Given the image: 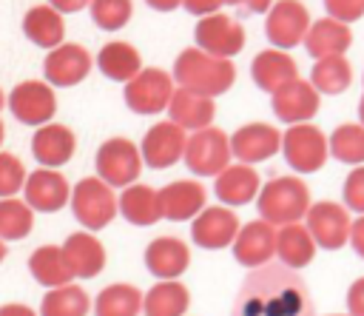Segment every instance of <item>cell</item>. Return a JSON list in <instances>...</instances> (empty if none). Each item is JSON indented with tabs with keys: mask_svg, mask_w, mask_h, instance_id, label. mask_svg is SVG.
<instances>
[{
	"mask_svg": "<svg viewBox=\"0 0 364 316\" xmlns=\"http://www.w3.org/2000/svg\"><path fill=\"white\" fill-rule=\"evenodd\" d=\"M168 114H171V122H176L179 128H185V131H202V128H210V120L216 114V105H213L210 97L193 94L188 88H176L173 91V100L168 105Z\"/></svg>",
	"mask_w": 364,
	"mask_h": 316,
	"instance_id": "obj_25",
	"label": "cell"
},
{
	"mask_svg": "<svg viewBox=\"0 0 364 316\" xmlns=\"http://www.w3.org/2000/svg\"><path fill=\"white\" fill-rule=\"evenodd\" d=\"M250 77L253 83L262 88V91H279L282 85L299 80V68H296V60L290 54H284L282 48H267V51H259L250 63Z\"/></svg>",
	"mask_w": 364,
	"mask_h": 316,
	"instance_id": "obj_22",
	"label": "cell"
},
{
	"mask_svg": "<svg viewBox=\"0 0 364 316\" xmlns=\"http://www.w3.org/2000/svg\"><path fill=\"white\" fill-rule=\"evenodd\" d=\"M71 211L88 231H100L117 216L119 202L108 182L100 177H85L71 188Z\"/></svg>",
	"mask_w": 364,
	"mask_h": 316,
	"instance_id": "obj_4",
	"label": "cell"
},
{
	"mask_svg": "<svg viewBox=\"0 0 364 316\" xmlns=\"http://www.w3.org/2000/svg\"><path fill=\"white\" fill-rule=\"evenodd\" d=\"M182 6L196 17H208L219 14V6H225V0H182Z\"/></svg>",
	"mask_w": 364,
	"mask_h": 316,
	"instance_id": "obj_45",
	"label": "cell"
},
{
	"mask_svg": "<svg viewBox=\"0 0 364 316\" xmlns=\"http://www.w3.org/2000/svg\"><path fill=\"white\" fill-rule=\"evenodd\" d=\"M316 248H318L316 239L310 236L307 225H301V222L284 225V228H279V233H276V253H279V262L287 265L290 270L310 265L313 256H316Z\"/></svg>",
	"mask_w": 364,
	"mask_h": 316,
	"instance_id": "obj_27",
	"label": "cell"
},
{
	"mask_svg": "<svg viewBox=\"0 0 364 316\" xmlns=\"http://www.w3.org/2000/svg\"><path fill=\"white\" fill-rule=\"evenodd\" d=\"M145 3L156 11H173L176 6H182V0H145Z\"/></svg>",
	"mask_w": 364,
	"mask_h": 316,
	"instance_id": "obj_49",
	"label": "cell"
},
{
	"mask_svg": "<svg viewBox=\"0 0 364 316\" xmlns=\"http://www.w3.org/2000/svg\"><path fill=\"white\" fill-rule=\"evenodd\" d=\"M353 46V31L347 23H338L333 17H321L310 26L307 37H304V48L307 54H313L316 60L321 57H344V51Z\"/></svg>",
	"mask_w": 364,
	"mask_h": 316,
	"instance_id": "obj_24",
	"label": "cell"
},
{
	"mask_svg": "<svg viewBox=\"0 0 364 316\" xmlns=\"http://www.w3.org/2000/svg\"><path fill=\"white\" fill-rule=\"evenodd\" d=\"M23 34L34 43V46H43V48H57L63 46V34H65V26H63V17L57 9L51 6H31L23 17Z\"/></svg>",
	"mask_w": 364,
	"mask_h": 316,
	"instance_id": "obj_30",
	"label": "cell"
},
{
	"mask_svg": "<svg viewBox=\"0 0 364 316\" xmlns=\"http://www.w3.org/2000/svg\"><path fill=\"white\" fill-rule=\"evenodd\" d=\"M91 20L102 28V31H117L122 28L131 14H134V3L131 0H91Z\"/></svg>",
	"mask_w": 364,
	"mask_h": 316,
	"instance_id": "obj_39",
	"label": "cell"
},
{
	"mask_svg": "<svg viewBox=\"0 0 364 316\" xmlns=\"http://www.w3.org/2000/svg\"><path fill=\"white\" fill-rule=\"evenodd\" d=\"M282 154L287 159V165L299 174H313L318 171L327 157H330V142L327 137L310 125V122H299V125H290L282 137Z\"/></svg>",
	"mask_w": 364,
	"mask_h": 316,
	"instance_id": "obj_6",
	"label": "cell"
},
{
	"mask_svg": "<svg viewBox=\"0 0 364 316\" xmlns=\"http://www.w3.org/2000/svg\"><path fill=\"white\" fill-rule=\"evenodd\" d=\"M276 225L259 219V222H247L245 228H239L236 239H233V256L239 265L245 268H262L270 265V256L276 253Z\"/></svg>",
	"mask_w": 364,
	"mask_h": 316,
	"instance_id": "obj_15",
	"label": "cell"
},
{
	"mask_svg": "<svg viewBox=\"0 0 364 316\" xmlns=\"http://www.w3.org/2000/svg\"><path fill=\"white\" fill-rule=\"evenodd\" d=\"M310 83H313L316 91L336 97V94L347 91V85L353 83V68H350V63L344 57H321L313 65Z\"/></svg>",
	"mask_w": 364,
	"mask_h": 316,
	"instance_id": "obj_35",
	"label": "cell"
},
{
	"mask_svg": "<svg viewBox=\"0 0 364 316\" xmlns=\"http://www.w3.org/2000/svg\"><path fill=\"white\" fill-rule=\"evenodd\" d=\"M324 9L333 20L347 23V26L364 17V0H324Z\"/></svg>",
	"mask_w": 364,
	"mask_h": 316,
	"instance_id": "obj_42",
	"label": "cell"
},
{
	"mask_svg": "<svg viewBox=\"0 0 364 316\" xmlns=\"http://www.w3.org/2000/svg\"><path fill=\"white\" fill-rule=\"evenodd\" d=\"M173 77L162 68H142L131 83H125V105L134 111V114H156V111H165L173 100Z\"/></svg>",
	"mask_w": 364,
	"mask_h": 316,
	"instance_id": "obj_8",
	"label": "cell"
},
{
	"mask_svg": "<svg viewBox=\"0 0 364 316\" xmlns=\"http://www.w3.org/2000/svg\"><path fill=\"white\" fill-rule=\"evenodd\" d=\"M97 177L108 182L111 188H128L136 182L142 171V154L139 148L125 137H111L97 148Z\"/></svg>",
	"mask_w": 364,
	"mask_h": 316,
	"instance_id": "obj_5",
	"label": "cell"
},
{
	"mask_svg": "<svg viewBox=\"0 0 364 316\" xmlns=\"http://www.w3.org/2000/svg\"><path fill=\"white\" fill-rule=\"evenodd\" d=\"M3 256H6V245H3V239H0V262H3Z\"/></svg>",
	"mask_w": 364,
	"mask_h": 316,
	"instance_id": "obj_51",
	"label": "cell"
},
{
	"mask_svg": "<svg viewBox=\"0 0 364 316\" xmlns=\"http://www.w3.org/2000/svg\"><path fill=\"white\" fill-rule=\"evenodd\" d=\"M188 302L191 296L185 285H179L176 279H162L142 299V310L145 316H182L188 310Z\"/></svg>",
	"mask_w": 364,
	"mask_h": 316,
	"instance_id": "obj_33",
	"label": "cell"
},
{
	"mask_svg": "<svg viewBox=\"0 0 364 316\" xmlns=\"http://www.w3.org/2000/svg\"><path fill=\"white\" fill-rule=\"evenodd\" d=\"M330 157L347 165H364V125L341 122L330 134Z\"/></svg>",
	"mask_w": 364,
	"mask_h": 316,
	"instance_id": "obj_37",
	"label": "cell"
},
{
	"mask_svg": "<svg viewBox=\"0 0 364 316\" xmlns=\"http://www.w3.org/2000/svg\"><path fill=\"white\" fill-rule=\"evenodd\" d=\"M350 214L338 202H316L307 211V231L324 251H338L350 242Z\"/></svg>",
	"mask_w": 364,
	"mask_h": 316,
	"instance_id": "obj_12",
	"label": "cell"
},
{
	"mask_svg": "<svg viewBox=\"0 0 364 316\" xmlns=\"http://www.w3.org/2000/svg\"><path fill=\"white\" fill-rule=\"evenodd\" d=\"M23 194H26L28 208L43 211V214H54L65 202H71V188H68L65 177L57 168H40V171L28 174L26 185H23Z\"/></svg>",
	"mask_w": 364,
	"mask_h": 316,
	"instance_id": "obj_14",
	"label": "cell"
},
{
	"mask_svg": "<svg viewBox=\"0 0 364 316\" xmlns=\"http://www.w3.org/2000/svg\"><path fill=\"white\" fill-rule=\"evenodd\" d=\"M310 11L304 3L299 0H279L270 6L267 11V23H264V31H267V40L276 46V48H293L299 43H304L307 31H310Z\"/></svg>",
	"mask_w": 364,
	"mask_h": 316,
	"instance_id": "obj_9",
	"label": "cell"
},
{
	"mask_svg": "<svg viewBox=\"0 0 364 316\" xmlns=\"http://www.w3.org/2000/svg\"><path fill=\"white\" fill-rule=\"evenodd\" d=\"M142 299L145 296L134 285L114 282L105 290H100L94 302V313L97 316H136L142 310Z\"/></svg>",
	"mask_w": 364,
	"mask_h": 316,
	"instance_id": "obj_34",
	"label": "cell"
},
{
	"mask_svg": "<svg viewBox=\"0 0 364 316\" xmlns=\"http://www.w3.org/2000/svg\"><path fill=\"white\" fill-rule=\"evenodd\" d=\"M34 225V214L28 202L0 199V239H23Z\"/></svg>",
	"mask_w": 364,
	"mask_h": 316,
	"instance_id": "obj_38",
	"label": "cell"
},
{
	"mask_svg": "<svg viewBox=\"0 0 364 316\" xmlns=\"http://www.w3.org/2000/svg\"><path fill=\"white\" fill-rule=\"evenodd\" d=\"M213 191H216V199H222L225 205H247L250 199L259 196V174L245 162L228 165L216 177Z\"/></svg>",
	"mask_w": 364,
	"mask_h": 316,
	"instance_id": "obj_26",
	"label": "cell"
},
{
	"mask_svg": "<svg viewBox=\"0 0 364 316\" xmlns=\"http://www.w3.org/2000/svg\"><path fill=\"white\" fill-rule=\"evenodd\" d=\"M74 131L68 125H60V122H48V125H40L31 137V154L37 162H43V168H60L71 159L74 154Z\"/></svg>",
	"mask_w": 364,
	"mask_h": 316,
	"instance_id": "obj_21",
	"label": "cell"
},
{
	"mask_svg": "<svg viewBox=\"0 0 364 316\" xmlns=\"http://www.w3.org/2000/svg\"><path fill=\"white\" fill-rule=\"evenodd\" d=\"M173 80L179 88H188L193 94H202V97H219L225 94L233 80H236V68L230 60H222V57H213L202 48H185L179 51L176 63H173Z\"/></svg>",
	"mask_w": 364,
	"mask_h": 316,
	"instance_id": "obj_2",
	"label": "cell"
},
{
	"mask_svg": "<svg viewBox=\"0 0 364 316\" xmlns=\"http://www.w3.org/2000/svg\"><path fill=\"white\" fill-rule=\"evenodd\" d=\"M358 117H361V125H364V97H361V102H358Z\"/></svg>",
	"mask_w": 364,
	"mask_h": 316,
	"instance_id": "obj_50",
	"label": "cell"
},
{
	"mask_svg": "<svg viewBox=\"0 0 364 316\" xmlns=\"http://www.w3.org/2000/svg\"><path fill=\"white\" fill-rule=\"evenodd\" d=\"M347 310L350 316H364V276L347 288Z\"/></svg>",
	"mask_w": 364,
	"mask_h": 316,
	"instance_id": "obj_43",
	"label": "cell"
},
{
	"mask_svg": "<svg viewBox=\"0 0 364 316\" xmlns=\"http://www.w3.org/2000/svg\"><path fill=\"white\" fill-rule=\"evenodd\" d=\"M230 157L233 151L228 134L219 128H202L188 137L182 159L196 177H219L230 165Z\"/></svg>",
	"mask_w": 364,
	"mask_h": 316,
	"instance_id": "obj_7",
	"label": "cell"
},
{
	"mask_svg": "<svg viewBox=\"0 0 364 316\" xmlns=\"http://www.w3.org/2000/svg\"><path fill=\"white\" fill-rule=\"evenodd\" d=\"M239 233V219L230 208H205L193 225H191V236H193V245L205 248V251H219L225 245H233Z\"/></svg>",
	"mask_w": 364,
	"mask_h": 316,
	"instance_id": "obj_19",
	"label": "cell"
},
{
	"mask_svg": "<svg viewBox=\"0 0 364 316\" xmlns=\"http://www.w3.org/2000/svg\"><path fill=\"white\" fill-rule=\"evenodd\" d=\"M282 148V134L267 122H247L230 137V151L239 162L253 165L270 159Z\"/></svg>",
	"mask_w": 364,
	"mask_h": 316,
	"instance_id": "obj_16",
	"label": "cell"
},
{
	"mask_svg": "<svg viewBox=\"0 0 364 316\" xmlns=\"http://www.w3.org/2000/svg\"><path fill=\"white\" fill-rule=\"evenodd\" d=\"M259 216L270 225H293L310 211V191L299 177H276L256 196Z\"/></svg>",
	"mask_w": 364,
	"mask_h": 316,
	"instance_id": "obj_3",
	"label": "cell"
},
{
	"mask_svg": "<svg viewBox=\"0 0 364 316\" xmlns=\"http://www.w3.org/2000/svg\"><path fill=\"white\" fill-rule=\"evenodd\" d=\"M43 71L51 85H77L91 71V54L77 43H63L46 54Z\"/></svg>",
	"mask_w": 364,
	"mask_h": 316,
	"instance_id": "obj_17",
	"label": "cell"
},
{
	"mask_svg": "<svg viewBox=\"0 0 364 316\" xmlns=\"http://www.w3.org/2000/svg\"><path fill=\"white\" fill-rule=\"evenodd\" d=\"M225 6H233L242 17L247 14H262V11H270L273 0H225Z\"/></svg>",
	"mask_w": 364,
	"mask_h": 316,
	"instance_id": "obj_44",
	"label": "cell"
},
{
	"mask_svg": "<svg viewBox=\"0 0 364 316\" xmlns=\"http://www.w3.org/2000/svg\"><path fill=\"white\" fill-rule=\"evenodd\" d=\"M196 48L230 60L245 48V28L228 14H208L196 23Z\"/></svg>",
	"mask_w": 364,
	"mask_h": 316,
	"instance_id": "obj_10",
	"label": "cell"
},
{
	"mask_svg": "<svg viewBox=\"0 0 364 316\" xmlns=\"http://www.w3.org/2000/svg\"><path fill=\"white\" fill-rule=\"evenodd\" d=\"M350 245H353V251L364 259V216L353 222V228H350Z\"/></svg>",
	"mask_w": 364,
	"mask_h": 316,
	"instance_id": "obj_46",
	"label": "cell"
},
{
	"mask_svg": "<svg viewBox=\"0 0 364 316\" xmlns=\"http://www.w3.org/2000/svg\"><path fill=\"white\" fill-rule=\"evenodd\" d=\"M91 307L88 293L77 285H63V288H51L43 296L40 313L43 316H85Z\"/></svg>",
	"mask_w": 364,
	"mask_h": 316,
	"instance_id": "obj_36",
	"label": "cell"
},
{
	"mask_svg": "<svg viewBox=\"0 0 364 316\" xmlns=\"http://www.w3.org/2000/svg\"><path fill=\"white\" fill-rule=\"evenodd\" d=\"M119 211L131 225H154L156 219H162V208H159V191H154L151 185H128L119 196Z\"/></svg>",
	"mask_w": 364,
	"mask_h": 316,
	"instance_id": "obj_32",
	"label": "cell"
},
{
	"mask_svg": "<svg viewBox=\"0 0 364 316\" xmlns=\"http://www.w3.org/2000/svg\"><path fill=\"white\" fill-rule=\"evenodd\" d=\"M3 102H6V97H3V91H0V108H3Z\"/></svg>",
	"mask_w": 364,
	"mask_h": 316,
	"instance_id": "obj_53",
	"label": "cell"
},
{
	"mask_svg": "<svg viewBox=\"0 0 364 316\" xmlns=\"http://www.w3.org/2000/svg\"><path fill=\"white\" fill-rule=\"evenodd\" d=\"M344 202H347V208H353L355 214L364 216V165L353 168L350 177L344 179Z\"/></svg>",
	"mask_w": 364,
	"mask_h": 316,
	"instance_id": "obj_41",
	"label": "cell"
},
{
	"mask_svg": "<svg viewBox=\"0 0 364 316\" xmlns=\"http://www.w3.org/2000/svg\"><path fill=\"white\" fill-rule=\"evenodd\" d=\"M97 68L108 77V80H117V83H131L139 71H142V57L139 51L131 46V43H122V40H114V43H105L97 54Z\"/></svg>",
	"mask_w": 364,
	"mask_h": 316,
	"instance_id": "obj_28",
	"label": "cell"
},
{
	"mask_svg": "<svg viewBox=\"0 0 364 316\" xmlns=\"http://www.w3.org/2000/svg\"><path fill=\"white\" fill-rule=\"evenodd\" d=\"M9 108L11 114L26 122V125H48L54 111H57V97L51 91V85L40 83V80H26L20 85L11 88L9 94Z\"/></svg>",
	"mask_w": 364,
	"mask_h": 316,
	"instance_id": "obj_11",
	"label": "cell"
},
{
	"mask_svg": "<svg viewBox=\"0 0 364 316\" xmlns=\"http://www.w3.org/2000/svg\"><path fill=\"white\" fill-rule=\"evenodd\" d=\"M3 137H6V134H3V122H0V145H3Z\"/></svg>",
	"mask_w": 364,
	"mask_h": 316,
	"instance_id": "obj_52",
	"label": "cell"
},
{
	"mask_svg": "<svg viewBox=\"0 0 364 316\" xmlns=\"http://www.w3.org/2000/svg\"><path fill=\"white\" fill-rule=\"evenodd\" d=\"M191 262V253H188V245L176 236H156L148 248H145V265L154 276L162 279H176L185 273Z\"/></svg>",
	"mask_w": 364,
	"mask_h": 316,
	"instance_id": "obj_23",
	"label": "cell"
},
{
	"mask_svg": "<svg viewBox=\"0 0 364 316\" xmlns=\"http://www.w3.org/2000/svg\"><path fill=\"white\" fill-rule=\"evenodd\" d=\"M26 185V168L14 154L0 151V199H11Z\"/></svg>",
	"mask_w": 364,
	"mask_h": 316,
	"instance_id": "obj_40",
	"label": "cell"
},
{
	"mask_svg": "<svg viewBox=\"0 0 364 316\" xmlns=\"http://www.w3.org/2000/svg\"><path fill=\"white\" fill-rule=\"evenodd\" d=\"M51 9H57L60 14H71V11H80L85 6H91V0H48Z\"/></svg>",
	"mask_w": 364,
	"mask_h": 316,
	"instance_id": "obj_47",
	"label": "cell"
},
{
	"mask_svg": "<svg viewBox=\"0 0 364 316\" xmlns=\"http://www.w3.org/2000/svg\"><path fill=\"white\" fill-rule=\"evenodd\" d=\"M159 208L171 222L196 219L205 211V188L193 179H176L159 191Z\"/></svg>",
	"mask_w": 364,
	"mask_h": 316,
	"instance_id": "obj_20",
	"label": "cell"
},
{
	"mask_svg": "<svg viewBox=\"0 0 364 316\" xmlns=\"http://www.w3.org/2000/svg\"><path fill=\"white\" fill-rule=\"evenodd\" d=\"M185 145H188L185 128H179L171 120H162L154 128H148V134L142 137L139 154H142V162H148V168H171L185 157Z\"/></svg>",
	"mask_w": 364,
	"mask_h": 316,
	"instance_id": "obj_13",
	"label": "cell"
},
{
	"mask_svg": "<svg viewBox=\"0 0 364 316\" xmlns=\"http://www.w3.org/2000/svg\"><path fill=\"white\" fill-rule=\"evenodd\" d=\"M0 316H34V310L31 307H26V305H0Z\"/></svg>",
	"mask_w": 364,
	"mask_h": 316,
	"instance_id": "obj_48",
	"label": "cell"
},
{
	"mask_svg": "<svg viewBox=\"0 0 364 316\" xmlns=\"http://www.w3.org/2000/svg\"><path fill=\"white\" fill-rule=\"evenodd\" d=\"M270 105L282 122L299 125V122H307L318 111V91L307 80H293L270 94Z\"/></svg>",
	"mask_w": 364,
	"mask_h": 316,
	"instance_id": "obj_18",
	"label": "cell"
},
{
	"mask_svg": "<svg viewBox=\"0 0 364 316\" xmlns=\"http://www.w3.org/2000/svg\"><path fill=\"white\" fill-rule=\"evenodd\" d=\"M28 270L46 288H63V285H71V279H74V270L68 268V259H65L60 245L37 248L28 256Z\"/></svg>",
	"mask_w": 364,
	"mask_h": 316,
	"instance_id": "obj_31",
	"label": "cell"
},
{
	"mask_svg": "<svg viewBox=\"0 0 364 316\" xmlns=\"http://www.w3.org/2000/svg\"><path fill=\"white\" fill-rule=\"evenodd\" d=\"M307 282L282 262L253 268L233 299L230 316H313Z\"/></svg>",
	"mask_w": 364,
	"mask_h": 316,
	"instance_id": "obj_1",
	"label": "cell"
},
{
	"mask_svg": "<svg viewBox=\"0 0 364 316\" xmlns=\"http://www.w3.org/2000/svg\"><path fill=\"white\" fill-rule=\"evenodd\" d=\"M63 253L68 259V268L80 279H91L105 268V248L91 233H71L63 245Z\"/></svg>",
	"mask_w": 364,
	"mask_h": 316,
	"instance_id": "obj_29",
	"label": "cell"
}]
</instances>
